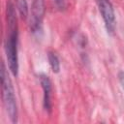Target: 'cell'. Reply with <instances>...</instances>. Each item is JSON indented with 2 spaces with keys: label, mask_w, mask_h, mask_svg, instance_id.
Here are the masks:
<instances>
[{
  "label": "cell",
  "mask_w": 124,
  "mask_h": 124,
  "mask_svg": "<svg viewBox=\"0 0 124 124\" xmlns=\"http://www.w3.org/2000/svg\"><path fill=\"white\" fill-rule=\"evenodd\" d=\"M16 5L9 1L6 7L7 18V38L5 40V53L10 72L14 77L18 75V29Z\"/></svg>",
  "instance_id": "1"
},
{
  "label": "cell",
  "mask_w": 124,
  "mask_h": 124,
  "mask_svg": "<svg viewBox=\"0 0 124 124\" xmlns=\"http://www.w3.org/2000/svg\"><path fill=\"white\" fill-rule=\"evenodd\" d=\"M0 77H1V89H2V99L3 104L5 106L6 111L9 115L10 120L13 123L17 122V105L16 99L15 95L14 86L9 76L8 70L4 61L1 62V70H0Z\"/></svg>",
  "instance_id": "2"
},
{
  "label": "cell",
  "mask_w": 124,
  "mask_h": 124,
  "mask_svg": "<svg viewBox=\"0 0 124 124\" xmlns=\"http://www.w3.org/2000/svg\"><path fill=\"white\" fill-rule=\"evenodd\" d=\"M99 12L104 20L105 28L108 35H113L116 27L114 8L110 0H96Z\"/></svg>",
  "instance_id": "3"
},
{
  "label": "cell",
  "mask_w": 124,
  "mask_h": 124,
  "mask_svg": "<svg viewBox=\"0 0 124 124\" xmlns=\"http://www.w3.org/2000/svg\"><path fill=\"white\" fill-rule=\"evenodd\" d=\"M45 11V0H32L29 16V24L30 30L33 34H38L42 31Z\"/></svg>",
  "instance_id": "4"
},
{
  "label": "cell",
  "mask_w": 124,
  "mask_h": 124,
  "mask_svg": "<svg viewBox=\"0 0 124 124\" xmlns=\"http://www.w3.org/2000/svg\"><path fill=\"white\" fill-rule=\"evenodd\" d=\"M39 79H40V83L44 92V98H43V106L46 112L50 113L51 112V108H52V104H51V80L49 78V77L46 74H40L39 76Z\"/></svg>",
  "instance_id": "5"
},
{
  "label": "cell",
  "mask_w": 124,
  "mask_h": 124,
  "mask_svg": "<svg viewBox=\"0 0 124 124\" xmlns=\"http://www.w3.org/2000/svg\"><path fill=\"white\" fill-rule=\"evenodd\" d=\"M16 8L22 19H27L29 17V8H28V3L26 0H16Z\"/></svg>",
  "instance_id": "6"
},
{
  "label": "cell",
  "mask_w": 124,
  "mask_h": 124,
  "mask_svg": "<svg viewBox=\"0 0 124 124\" xmlns=\"http://www.w3.org/2000/svg\"><path fill=\"white\" fill-rule=\"evenodd\" d=\"M47 59H48V63H49V66H50L52 72L55 73V74L59 73V71H60V61H59V58H58L57 54L53 51H48Z\"/></svg>",
  "instance_id": "7"
},
{
  "label": "cell",
  "mask_w": 124,
  "mask_h": 124,
  "mask_svg": "<svg viewBox=\"0 0 124 124\" xmlns=\"http://www.w3.org/2000/svg\"><path fill=\"white\" fill-rule=\"evenodd\" d=\"M53 3L59 11H64L66 8V0H53Z\"/></svg>",
  "instance_id": "8"
},
{
  "label": "cell",
  "mask_w": 124,
  "mask_h": 124,
  "mask_svg": "<svg viewBox=\"0 0 124 124\" xmlns=\"http://www.w3.org/2000/svg\"><path fill=\"white\" fill-rule=\"evenodd\" d=\"M117 78H118V80H119V83H120L122 89L124 90V71H120L117 75Z\"/></svg>",
  "instance_id": "9"
}]
</instances>
